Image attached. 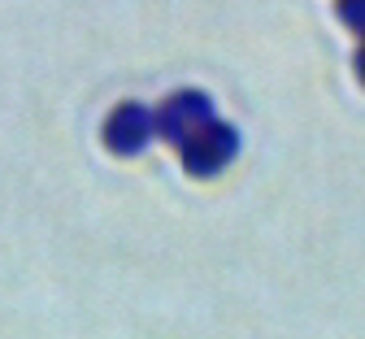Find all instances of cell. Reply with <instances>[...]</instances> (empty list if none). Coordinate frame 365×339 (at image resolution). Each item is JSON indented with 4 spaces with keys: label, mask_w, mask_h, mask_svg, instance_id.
Returning <instances> with one entry per match:
<instances>
[{
    "label": "cell",
    "mask_w": 365,
    "mask_h": 339,
    "mask_svg": "<svg viewBox=\"0 0 365 339\" xmlns=\"http://www.w3.org/2000/svg\"><path fill=\"white\" fill-rule=\"evenodd\" d=\"M235 153H240L235 126H226V122L213 118L209 126H200L187 143H182V166H187L192 174H200V178H209V174H217V170L231 166Z\"/></svg>",
    "instance_id": "cell-1"
},
{
    "label": "cell",
    "mask_w": 365,
    "mask_h": 339,
    "mask_svg": "<svg viewBox=\"0 0 365 339\" xmlns=\"http://www.w3.org/2000/svg\"><path fill=\"white\" fill-rule=\"evenodd\" d=\"M153 118H157V135H165L170 143L182 148V143H187L200 126L213 122V101H209L205 91H174Z\"/></svg>",
    "instance_id": "cell-2"
},
{
    "label": "cell",
    "mask_w": 365,
    "mask_h": 339,
    "mask_svg": "<svg viewBox=\"0 0 365 339\" xmlns=\"http://www.w3.org/2000/svg\"><path fill=\"white\" fill-rule=\"evenodd\" d=\"M153 135H157L153 109H148V105H135V101L118 105V109L109 113V122H105V143H109L113 153H122V157L144 153Z\"/></svg>",
    "instance_id": "cell-3"
},
{
    "label": "cell",
    "mask_w": 365,
    "mask_h": 339,
    "mask_svg": "<svg viewBox=\"0 0 365 339\" xmlns=\"http://www.w3.org/2000/svg\"><path fill=\"white\" fill-rule=\"evenodd\" d=\"M339 18H344L356 35H365V0H339Z\"/></svg>",
    "instance_id": "cell-4"
},
{
    "label": "cell",
    "mask_w": 365,
    "mask_h": 339,
    "mask_svg": "<svg viewBox=\"0 0 365 339\" xmlns=\"http://www.w3.org/2000/svg\"><path fill=\"white\" fill-rule=\"evenodd\" d=\"M356 74H361V83H365V44H361V53H356Z\"/></svg>",
    "instance_id": "cell-5"
}]
</instances>
